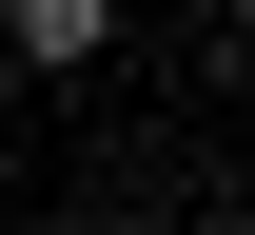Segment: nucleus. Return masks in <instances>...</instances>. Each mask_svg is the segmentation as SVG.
I'll use <instances>...</instances> for the list:
<instances>
[{
	"label": "nucleus",
	"instance_id": "nucleus-1",
	"mask_svg": "<svg viewBox=\"0 0 255 235\" xmlns=\"http://www.w3.org/2000/svg\"><path fill=\"white\" fill-rule=\"evenodd\" d=\"M0 39H20V59L59 78V59H98V39H118V20H98V0H20V20H0Z\"/></svg>",
	"mask_w": 255,
	"mask_h": 235
}]
</instances>
